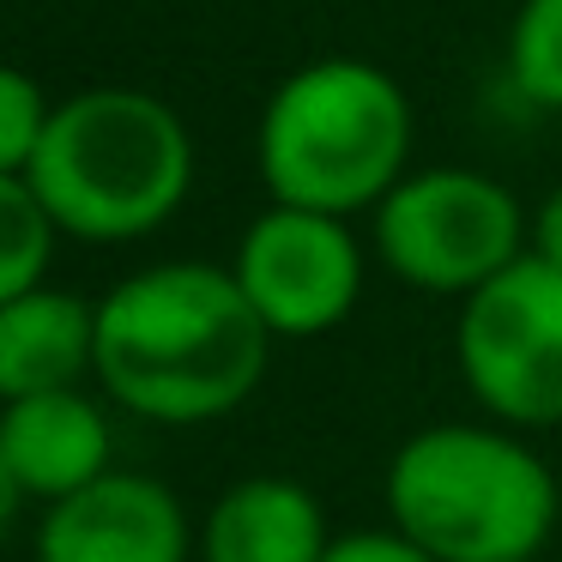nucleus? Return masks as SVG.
<instances>
[{"mask_svg":"<svg viewBox=\"0 0 562 562\" xmlns=\"http://www.w3.org/2000/svg\"><path fill=\"white\" fill-rule=\"evenodd\" d=\"M243 296L267 321L272 339L333 333L363 296V248L345 218L303 206H267L243 231L231 260Z\"/></svg>","mask_w":562,"mask_h":562,"instance_id":"obj_7","label":"nucleus"},{"mask_svg":"<svg viewBox=\"0 0 562 562\" xmlns=\"http://www.w3.org/2000/svg\"><path fill=\"white\" fill-rule=\"evenodd\" d=\"M453 357L484 412L514 429L562 424V272L520 255L465 296Z\"/></svg>","mask_w":562,"mask_h":562,"instance_id":"obj_6","label":"nucleus"},{"mask_svg":"<svg viewBox=\"0 0 562 562\" xmlns=\"http://www.w3.org/2000/svg\"><path fill=\"white\" fill-rule=\"evenodd\" d=\"M375 255L417 291L472 296L526 255V212L496 176L417 170L375 206Z\"/></svg>","mask_w":562,"mask_h":562,"instance_id":"obj_5","label":"nucleus"},{"mask_svg":"<svg viewBox=\"0 0 562 562\" xmlns=\"http://www.w3.org/2000/svg\"><path fill=\"white\" fill-rule=\"evenodd\" d=\"M86 375H98V303L49 284L0 303V405L67 393Z\"/></svg>","mask_w":562,"mask_h":562,"instance_id":"obj_10","label":"nucleus"},{"mask_svg":"<svg viewBox=\"0 0 562 562\" xmlns=\"http://www.w3.org/2000/svg\"><path fill=\"white\" fill-rule=\"evenodd\" d=\"M55 218L37 200L31 176H0V303L37 291L55 255Z\"/></svg>","mask_w":562,"mask_h":562,"instance_id":"obj_12","label":"nucleus"},{"mask_svg":"<svg viewBox=\"0 0 562 562\" xmlns=\"http://www.w3.org/2000/svg\"><path fill=\"white\" fill-rule=\"evenodd\" d=\"M0 453L13 465L19 490L43 502H61L74 490L98 484L110 465V417L79 387L37 393V400L0 405Z\"/></svg>","mask_w":562,"mask_h":562,"instance_id":"obj_9","label":"nucleus"},{"mask_svg":"<svg viewBox=\"0 0 562 562\" xmlns=\"http://www.w3.org/2000/svg\"><path fill=\"white\" fill-rule=\"evenodd\" d=\"M387 520L436 562H532L557 526V484L508 429L436 424L387 460Z\"/></svg>","mask_w":562,"mask_h":562,"instance_id":"obj_4","label":"nucleus"},{"mask_svg":"<svg viewBox=\"0 0 562 562\" xmlns=\"http://www.w3.org/2000/svg\"><path fill=\"white\" fill-rule=\"evenodd\" d=\"M49 115H55V103L43 98L37 79L0 61V176L31 170L43 134H49Z\"/></svg>","mask_w":562,"mask_h":562,"instance_id":"obj_14","label":"nucleus"},{"mask_svg":"<svg viewBox=\"0 0 562 562\" xmlns=\"http://www.w3.org/2000/svg\"><path fill=\"white\" fill-rule=\"evenodd\" d=\"M255 151L272 206L351 218L405 182L412 103L400 79L369 61H308L267 98Z\"/></svg>","mask_w":562,"mask_h":562,"instance_id":"obj_3","label":"nucleus"},{"mask_svg":"<svg viewBox=\"0 0 562 562\" xmlns=\"http://www.w3.org/2000/svg\"><path fill=\"white\" fill-rule=\"evenodd\" d=\"M327 544V514L291 477H243L200 526V562H321Z\"/></svg>","mask_w":562,"mask_h":562,"instance_id":"obj_11","label":"nucleus"},{"mask_svg":"<svg viewBox=\"0 0 562 562\" xmlns=\"http://www.w3.org/2000/svg\"><path fill=\"white\" fill-rule=\"evenodd\" d=\"M31 188L55 231L79 243L151 236L194 182V139L164 98L134 86H91L55 103L31 158Z\"/></svg>","mask_w":562,"mask_h":562,"instance_id":"obj_2","label":"nucleus"},{"mask_svg":"<svg viewBox=\"0 0 562 562\" xmlns=\"http://www.w3.org/2000/svg\"><path fill=\"white\" fill-rule=\"evenodd\" d=\"M526 255H538L544 267L562 272V188L544 194V206L526 218Z\"/></svg>","mask_w":562,"mask_h":562,"instance_id":"obj_16","label":"nucleus"},{"mask_svg":"<svg viewBox=\"0 0 562 562\" xmlns=\"http://www.w3.org/2000/svg\"><path fill=\"white\" fill-rule=\"evenodd\" d=\"M321 562H436V557L417 550L405 532L387 526V532H345V538H333Z\"/></svg>","mask_w":562,"mask_h":562,"instance_id":"obj_15","label":"nucleus"},{"mask_svg":"<svg viewBox=\"0 0 562 562\" xmlns=\"http://www.w3.org/2000/svg\"><path fill=\"white\" fill-rule=\"evenodd\" d=\"M267 351L272 333L231 267H146L98 303V381L146 424L231 417L260 387Z\"/></svg>","mask_w":562,"mask_h":562,"instance_id":"obj_1","label":"nucleus"},{"mask_svg":"<svg viewBox=\"0 0 562 562\" xmlns=\"http://www.w3.org/2000/svg\"><path fill=\"white\" fill-rule=\"evenodd\" d=\"M508 79L526 103L562 110V0H520L508 31Z\"/></svg>","mask_w":562,"mask_h":562,"instance_id":"obj_13","label":"nucleus"},{"mask_svg":"<svg viewBox=\"0 0 562 562\" xmlns=\"http://www.w3.org/2000/svg\"><path fill=\"white\" fill-rule=\"evenodd\" d=\"M19 477H13V465H7V453H0V538H7V526H13V514H19Z\"/></svg>","mask_w":562,"mask_h":562,"instance_id":"obj_17","label":"nucleus"},{"mask_svg":"<svg viewBox=\"0 0 562 562\" xmlns=\"http://www.w3.org/2000/svg\"><path fill=\"white\" fill-rule=\"evenodd\" d=\"M188 550L182 502L146 472H103L49 502L37 526V562H188Z\"/></svg>","mask_w":562,"mask_h":562,"instance_id":"obj_8","label":"nucleus"}]
</instances>
